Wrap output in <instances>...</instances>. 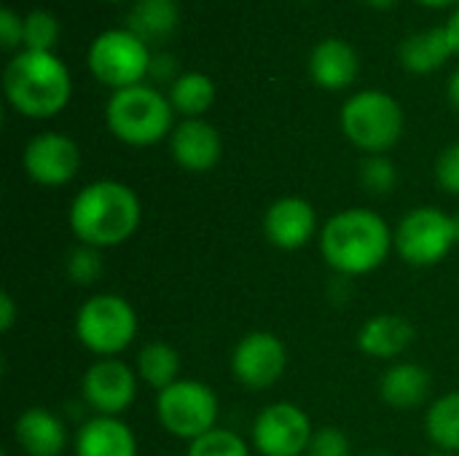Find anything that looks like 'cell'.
Listing matches in <instances>:
<instances>
[{"instance_id": "1", "label": "cell", "mask_w": 459, "mask_h": 456, "mask_svg": "<svg viewBox=\"0 0 459 456\" xmlns=\"http://www.w3.org/2000/svg\"><path fill=\"white\" fill-rule=\"evenodd\" d=\"M395 247V234L387 220L366 207L342 210L323 226L320 253L331 269L344 277H363L377 271L390 250Z\"/></svg>"}, {"instance_id": "2", "label": "cell", "mask_w": 459, "mask_h": 456, "mask_svg": "<svg viewBox=\"0 0 459 456\" xmlns=\"http://www.w3.org/2000/svg\"><path fill=\"white\" fill-rule=\"evenodd\" d=\"M137 194L118 180H94L70 204V228L81 245L105 250L129 242L140 226Z\"/></svg>"}, {"instance_id": "3", "label": "cell", "mask_w": 459, "mask_h": 456, "mask_svg": "<svg viewBox=\"0 0 459 456\" xmlns=\"http://www.w3.org/2000/svg\"><path fill=\"white\" fill-rule=\"evenodd\" d=\"M3 91L22 116L46 118L67 105L70 70L54 51L22 48L5 62Z\"/></svg>"}, {"instance_id": "4", "label": "cell", "mask_w": 459, "mask_h": 456, "mask_svg": "<svg viewBox=\"0 0 459 456\" xmlns=\"http://www.w3.org/2000/svg\"><path fill=\"white\" fill-rule=\"evenodd\" d=\"M172 110L175 108L169 105V97L140 81L110 94L105 105V121L118 140L143 148L172 134Z\"/></svg>"}, {"instance_id": "5", "label": "cell", "mask_w": 459, "mask_h": 456, "mask_svg": "<svg viewBox=\"0 0 459 456\" xmlns=\"http://www.w3.org/2000/svg\"><path fill=\"white\" fill-rule=\"evenodd\" d=\"M342 129L352 145L366 153H387L403 132V110L393 94L363 89L342 108Z\"/></svg>"}, {"instance_id": "6", "label": "cell", "mask_w": 459, "mask_h": 456, "mask_svg": "<svg viewBox=\"0 0 459 456\" xmlns=\"http://www.w3.org/2000/svg\"><path fill=\"white\" fill-rule=\"evenodd\" d=\"M75 336L100 360L116 357L129 349L137 336V312L121 296H91L75 314Z\"/></svg>"}, {"instance_id": "7", "label": "cell", "mask_w": 459, "mask_h": 456, "mask_svg": "<svg viewBox=\"0 0 459 456\" xmlns=\"http://www.w3.org/2000/svg\"><path fill=\"white\" fill-rule=\"evenodd\" d=\"M156 414L161 427L180 438V441H196L215 430L218 422V398L215 392L196 379H178L156 398Z\"/></svg>"}, {"instance_id": "8", "label": "cell", "mask_w": 459, "mask_h": 456, "mask_svg": "<svg viewBox=\"0 0 459 456\" xmlns=\"http://www.w3.org/2000/svg\"><path fill=\"white\" fill-rule=\"evenodd\" d=\"M457 242V218L438 207H417L395 228V250L409 266H436Z\"/></svg>"}, {"instance_id": "9", "label": "cell", "mask_w": 459, "mask_h": 456, "mask_svg": "<svg viewBox=\"0 0 459 456\" xmlns=\"http://www.w3.org/2000/svg\"><path fill=\"white\" fill-rule=\"evenodd\" d=\"M151 56L153 54L148 51V43L140 40L126 27L102 30L100 35L91 38L86 51V62L97 75V81L113 89L140 83V78L151 67Z\"/></svg>"}, {"instance_id": "10", "label": "cell", "mask_w": 459, "mask_h": 456, "mask_svg": "<svg viewBox=\"0 0 459 456\" xmlns=\"http://www.w3.org/2000/svg\"><path fill=\"white\" fill-rule=\"evenodd\" d=\"M312 422L296 403L266 406L253 425V446L264 456H301L312 441Z\"/></svg>"}, {"instance_id": "11", "label": "cell", "mask_w": 459, "mask_h": 456, "mask_svg": "<svg viewBox=\"0 0 459 456\" xmlns=\"http://www.w3.org/2000/svg\"><path fill=\"white\" fill-rule=\"evenodd\" d=\"M288 366V349L282 339L266 331L245 336L231 355V374L247 390H266L277 384Z\"/></svg>"}, {"instance_id": "12", "label": "cell", "mask_w": 459, "mask_h": 456, "mask_svg": "<svg viewBox=\"0 0 459 456\" xmlns=\"http://www.w3.org/2000/svg\"><path fill=\"white\" fill-rule=\"evenodd\" d=\"M22 164L30 180H35L38 185L59 188L75 177L81 167V153H78V145L67 134L40 132L30 137V142L24 145Z\"/></svg>"}, {"instance_id": "13", "label": "cell", "mask_w": 459, "mask_h": 456, "mask_svg": "<svg viewBox=\"0 0 459 456\" xmlns=\"http://www.w3.org/2000/svg\"><path fill=\"white\" fill-rule=\"evenodd\" d=\"M81 392L97 417H121L137 398V374L116 357H102L83 374Z\"/></svg>"}, {"instance_id": "14", "label": "cell", "mask_w": 459, "mask_h": 456, "mask_svg": "<svg viewBox=\"0 0 459 456\" xmlns=\"http://www.w3.org/2000/svg\"><path fill=\"white\" fill-rule=\"evenodd\" d=\"M264 234L277 250H299L317 234V212L304 196H280L264 215Z\"/></svg>"}, {"instance_id": "15", "label": "cell", "mask_w": 459, "mask_h": 456, "mask_svg": "<svg viewBox=\"0 0 459 456\" xmlns=\"http://www.w3.org/2000/svg\"><path fill=\"white\" fill-rule=\"evenodd\" d=\"M172 159L188 172H207L221 159V134L204 118H186L169 134Z\"/></svg>"}, {"instance_id": "16", "label": "cell", "mask_w": 459, "mask_h": 456, "mask_svg": "<svg viewBox=\"0 0 459 456\" xmlns=\"http://www.w3.org/2000/svg\"><path fill=\"white\" fill-rule=\"evenodd\" d=\"M13 438L27 456H62L67 446V430L56 414L32 406L13 422Z\"/></svg>"}, {"instance_id": "17", "label": "cell", "mask_w": 459, "mask_h": 456, "mask_svg": "<svg viewBox=\"0 0 459 456\" xmlns=\"http://www.w3.org/2000/svg\"><path fill=\"white\" fill-rule=\"evenodd\" d=\"M358 51L342 38H323L309 51V75L323 89H344L358 75Z\"/></svg>"}, {"instance_id": "18", "label": "cell", "mask_w": 459, "mask_h": 456, "mask_svg": "<svg viewBox=\"0 0 459 456\" xmlns=\"http://www.w3.org/2000/svg\"><path fill=\"white\" fill-rule=\"evenodd\" d=\"M75 456H137V438L118 417H94L75 435Z\"/></svg>"}, {"instance_id": "19", "label": "cell", "mask_w": 459, "mask_h": 456, "mask_svg": "<svg viewBox=\"0 0 459 456\" xmlns=\"http://www.w3.org/2000/svg\"><path fill=\"white\" fill-rule=\"evenodd\" d=\"M411 341H414V325L401 314H377L358 333L360 352L377 360H390L403 355L411 347Z\"/></svg>"}, {"instance_id": "20", "label": "cell", "mask_w": 459, "mask_h": 456, "mask_svg": "<svg viewBox=\"0 0 459 456\" xmlns=\"http://www.w3.org/2000/svg\"><path fill=\"white\" fill-rule=\"evenodd\" d=\"M430 384H433V379L420 363H398L382 374L379 395L387 406L406 411V409H417L428 400Z\"/></svg>"}, {"instance_id": "21", "label": "cell", "mask_w": 459, "mask_h": 456, "mask_svg": "<svg viewBox=\"0 0 459 456\" xmlns=\"http://www.w3.org/2000/svg\"><path fill=\"white\" fill-rule=\"evenodd\" d=\"M452 51L455 48L446 35V27H425L401 40L398 59L411 73H430V70L441 67Z\"/></svg>"}, {"instance_id": "22", "label": "cell", "mask_w": 459, "mask_h": 456, "mask_svg": "<svg viewBox=\"0 0 459 456\" xmlns=\"http://www.w3.org/2000/svg\"><path fill=\"white\" fill-rule=\"evenodd\" d=\"M178 19V0H134L124 19V27L145 43H161L175 32Z\"/></svg>"}, {"instance_id": "23", "label": "cell", "mask_w": 459, "mask_h": 456, "mask_svg": "<svg viewBox=\"0 0 459 456\" xmlns=\"http://www.w3.org/2000/svg\"><path fill=\"white\" fill-rule=\"evenodd\" d=\"M169 105L186 118H199L215 99V83L207 73L186 70L169 83Z\"/></svg>"}, {"instance_id": "24", "label": "cell", "mask_w": 459, "mask_h": 456, "mask_svg": "<svg viewBox=\"0 0 459 456\" xmlns=\"http://www.w3.org/2000/svg\"><path fill=\"white\" fill-rule=\"evenodd\" d=\"M137 376L153 390H167L180 379V355L167 341H151L137 355Z\"/></svg>"}, {"instance_id": "25", "label": "cell", "mask_w": 459, "mask_h": 456, "mask_svg": "<svg viewBox=\"0 0 459 456\" xmlns=\"http://www.w3.org/2000/svg\"><path fill=\"white\" fill-rule=\"evenodd\" d=\"M428 438L438 446V452L459 454V390L441 395L428 417H425Z\"/></svg>"}, {"instance_id": "26", "label": "cell", "mask_w": 459, "mask_h": 456, "mask_svg": "<svg viewBox=\"0 0 459 456\" xmlns=\"http://www.w3.org/2000/svg\"><path fill=\"white\" fill-rule=\"evenodd\" d=\"M186 456H250V449L237 433L215 427L207 435L191 441Z\"/></svg>"}, {"instance_id": "27", "label": "cell", "mask_w": 459, "mask_h": 456, "mask_svg": "<svg viewBox=\"0 0 459 456\" xmlns=\"http://www.w3.org/2000/svg\"><path fill=\"white\" fill-rule=\"evenodd\" d=\"M59 35V19L48 8H32L24 13V48L51 51Z\"/></svg>"}, {"instance_id": "28", "label": "cell", "mask_w": 459, "mask_h": 456, "mask_svg": "<svg viewBox=\"0 0 459 456\" xmlns=\"http://www.w3.org/2000/svg\"><path fill=\"white\" fill-rule=\"evenodd\" d=\"M360 183L371 194H390L398 183V169L385 153L366 156L360 161Z\"/></svg>"}, {"instance_id": "29", "label": "cell", "mask_w": 459, "mask_h": 456, "mask_svg": "<svg viewBox=\"0 0 459 456\" xmlns=\"http://www.w3.org/2000/svg\"><path fill=\"white\" fill-rule=\"evenodd\" d=\"M67 274L75 285H91L100 274H102V258L97 247L81 245L70 253L67 261Z\"/></svg>"}, {"instance_id": "30", "label": "cell", "mask_w": 459, "mask_h": 456, "mask_svg": "<svg viewBox=\"0 0 459 456\" xmlns=\"http://www.w3.org/2000/svg\"><path fill=\"white\" fill-rule=\"evenodd\" d=\"M307 456H350V438L339 427H320L312 433Z\"/></svg>"}, {"instance_id": "31", "label": "cell", "mask_w": 459, "mask_h": 456, "mask_svg": "<svg viewBox=\"0 0 459 456\" xmlns=\"http://www.w3.org/2000/svg\"><path fill=\"white\" fill-rule=\"evenodd\" d=\"M436 177L444 191L459 196V142H452L449 148L441 151V156L436 161Z\"/></svg>"}, {"instance_id": "32", "label": "cell", "mask_w": 459, "mask_h": 456, "mask_svg": "<svg viewBox=\"0 0 459 456\" xmlns=\"http://www.w3.org/2000/svg\"><path fill=\"white\" fill-rule=\"evenodd\" d=\"M24 40V16H19L11 5L0 8V43L3 48H13Z\"/></svg>"}, {"instance_id": "33", "label": "cell", "mask_w": 459, "mask_h": 456, "mask_svg": "<svg viewBox=\"0 0 459 456\" xmlns=\"http://www.w3.org/2000/svg\"><path fill=\"white\" fill-rule=\"evenodd\" d=\"M148 73L153 75V78H159V81H175L178 75H175V59L169 56V54H153L151 56V67H148Z\"/></svg>"}, {"instance_id": "34", "label": "cell", "mask_w": 459, "mask_h": 456, "mask_svg": "<svg viewBox=\"0 0 459 456\" xmlns=\"http://www.w3.org/2000/svg\"><path fill=\"white\" fill-rule=\"evenodd\" d=\"M13 320H16V304L11 298V293H3L0 296V328L8 333L13 328Z\"/></svg>"}, {"instance_id": "35", "label": "cell", "mask_w": 459, "mask_h": 456, "mask_svg": "<svg viewBox=\"0 0 459 456\" xmlns=\"http://www.w3.org/2000/svg\"><path fill=\"white\" fill-rule=\"evenodd\" d=\"M446 27V35H449V40H452V48L459 51V8L449 16V22L444 24Z\"/></svg>"}, {"instance_id": "36", "label": "cell", "mask_w": 459, "mask_h": 456, "mask_svg": "<svg viewBox=\"0 0 459 456\" xmlns=\"http://www.w3.org/2000/svg\"><path fill=\"white\" fill-rule=\"evenodd\" d=\"M446 94H449V102L459 110V67L452 73V78L446 83Z\"/></svg>"}, {"instance_id": "37", "label": "cell", "mask_w": 459, "mask_h": 456, "mask_svg": "<svg viewBox=\"0 0 459 456\" xmlns=\"http://www.w3.org/2000/svg\"><path fill=\"white\" fill-rule=\"evenodd\" d=\"M366 3H371V5H377V8H385V5H393L395 0H366Z\"/></svg>"}, {"instance_id": "38", "label": "cell", "mask_w": 459, "mask_h": 456, "mask_svg": "<svg viewBox=\"0 0 459 456\" xmlns=\"http://www.w3.org/2000/svg\"><path fill=\"white\" fill-rule=\"evenodd\" d=\"M422 3H428V5H449L455 0H422Z\"/></svg>"}, {"instance_id": "39", "label": "cell", "mask_w": 459, "mask_h": 456, "mask_svg": "<svg viewBox=\"0 0 459 456\" xmlns=\"http://www.w3.org/2000/svg\"><path fill=\"white\" fill-rule=\"evenodd\" d=\"M430 456H455V454H449V452H436V454H430Z\"/></svg>"}]
</instances>
